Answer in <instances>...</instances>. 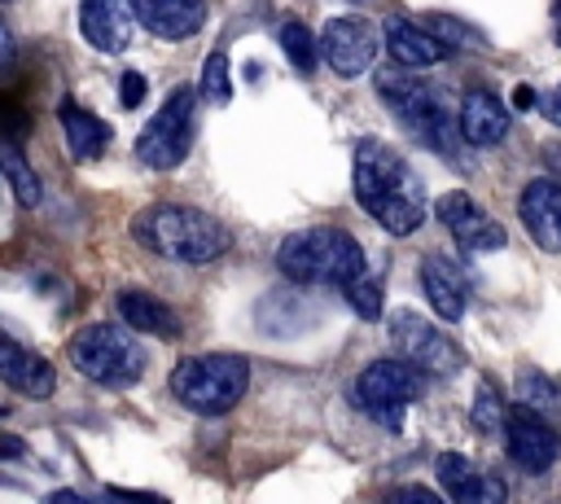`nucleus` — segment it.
I'll list each match as a JSON object with an SVG mask.
<instances>
[{"instance_id": "obj_4", "label": "nucleus", "mask_w": 561, "mask_h": 504, "mask_svg": "<svg viewBox=\"0 0 561 504\" xmlns=\"http://www.w3.org/2000/svg\"><path fill=\"white\" fill-rule=\"evenodd\" d=\"M377 92H381V101L399 114V123H403L421 145H430L434 153H447V158H451L456 145L465 140V136H460V118L451 114L443 88L421 83V79H412V75H381V79H377Z\"/></svg>"}, {"instance_id": "obj_7", "label": "nucleus", "mask_w": 561, "mask_h": 504, "mask_svg": "<svg viewBox=\"0 0 561 504\" xmlns=\"http://www.w3.org/2000/svg\"><path fill=\"white\" fill-rule=\"evenodd\" d=\"M421 394V368L403 355L394 359H373L368 368H359L355 386H351V399L355 408H364L377 425L386 429H399L403 425V408Z\"/></svg>"}, {"instance_id": "obj_10", "label": "nucleus", "mask_w": 561, "mask_h": 504, "mask_svg": "<svg viewBox=\"0 0 561 504\" xmlns=\"http://www.w3.org/2000/svg\"><path fill=\"white\" fill-rule=\"evenodd\" d=\"M320 53H324V61H329L333 75L359 79V75L373 70V61H377V26H373L368 18H359V13L333 18V22H324Z\"/></svg>"}, {"instance_id": "obj_32", "label": "nucleus", "mask_w": 561, "mask_h": 504, "mask_svg": "<svg viewBox=\"0 0 561 504\" xmlns=\"http://www.w3.org/2000/svg\"><path fill=\"white\" fill-rule=\"evenodd\" d=\"M539 105V96H535V88H526V83H517L513 88V110H535Z\"/></svg>"}, {"instance_id": "obj_6", "label": "nucleus", "mask_w": 561, "mask_h": 504, "mask_svg": "<svg viewBox=\"0 0 561 504\" xmlns=\"http://www.w3.org/2000/svg\"><path fill=\"white\" fill-rule=\"evenodd\" d=\"M70 364L96 381V386H110V390H123V386H136L140 373H145V346L136 337V329H123V324H88L70 337Z\"/></svg>"}, {"instance_id": "obj_2", "label": "nucleus", "mask_w": 561, "mask_h": 504, "mask_svg": "<svg viewBox=\"0 0 561 504\" xmlns=\"http://www.w3.org/2000/svg\"><path fill=\"white\" fill-rule=\"evenodd\" d=\"M131 237L171 263H210L228 250V228L197 206L158 202L131 219Z\"/></svg>"}, {"instance_id": "obj_21", "label": "nucleus", "mask_w": 561, "mask_h": 504, "mask_svg": "<svg viewBox=\"0 0 561 504\" xmlns=\"http://www.w3.org/2000/svg\"><path fill=\"white\" fill-rule=\"evenodd\" d=\"M57 118H61V131H66V149L79 162H92V158L105 153V145H110V123L105 118H96L79 101H61L57 105Z\"/></svg>"}, {"instance_id": "obj_9", "label": "nucleus", "mask_w": 561, "mask_h": 504, "mask_svg": "<svg viewBox=\"0 0 561 504\" xmlns=\"http://www.w3.org/2000/svg\"><path fill=\"white\" fill-rule=\"evenodd\" d=\"M390 342H394V351L403 355V359H412L421 373H434V377H443V373H456L460 368V351L443 337V329H434L421 311H412V307H399L394 316H390Z\"/></svg>"}, {"instance_id": "obj_20", "label": "nucleus", "mask_w": 561, "mask_h": 504, "mask_svg": "<svg viewBox=\"0 0 561 504\" xmlns=\"http://www.w3.org/2000/svg\"><path fill=\"white\" fill-rule=\"evenodd\" d=\"M114 302H118V316L127 329L149 333V337H180V316L162 298H153L145 289H123Z\"/></svg>"}, {"instance_id": "obj_25", "label": "nucleus", "mask_w": 561, "mask_h": 504, "mask_svg": "<svg viewBox=\"0 0 561 504\" xmlns=\"http://www.w3.org/2000/svg\"><path fill=\"white\" fill-rule=\"evenodd\" d=\"M276 39H280V53H285L298 70H311V66H316V35H311L298 18L280 22V26H276Z\"/></svg>"}, {"instance_id": "obj_35", "label": "nucleus", "mask_w": 561, "mask_h": 504, "mask_svg": "<svg viewBox=\"0 0 561 504\" xmlns=\"http://www.w3.org/2000/svg\"><path fill=\"white\" fill-rule=\"evenodd\" d=\"M4 456H22V443L13 434H4Z\"/></svg>"}, {"instance_id": "obj_15", "label": "nucleus", "mask_w": 561, "mask_h": 504, "mask_svg": "<svg viewBox=\"0 0 561 504\" xmlns=\"http://www.w3.org/2000/svg\"><path fill=\"white\" fill-rule=\"evenodd\" d=\"M517 215L539 250H548V254L561 250V184L557 180H548V175L530 180L517 197Z\"/></svg>"}, {"instance_id": "obj_12", "label": "nucleus", "mask_w": 561, "mask_h": 504, "mask_svg": "<svg viewBox=\"0 0 561 504\" xmlns=\"http://www.w3.org/2000/svg\"><path fill=\"white\" fill-rule=\"evenodd\" d=\"M438 219L456 237V245L469 250V254H491V250H504V241H508L504 228L469 193H460V188H451V193L438 197Z\"/></svg>"}, {"instance_id": "obj_27", "label": "nucleus", "mask_w": 561, "mask_h": 504, "mask_svg": "<svg viewBox=\"0 0 561 504\" xmlns=\"http://www.w3.org/2000/svg\"><path fill=\"white\" fill-rule=\"evenodd\" d=\"M504 421H508V408H504L500 390L491 381H478V390H473V425L482 434H495V429H504Z\"/></svg>"}, {"instance_id": "obj_19", "label": "nucleus", "mask_w": 561, "mask_h": 504, "mask_svg": "<svg viewBox=\"0 0 561 504\" xmlns=\"http://www.w3.org/2000/svg\"><path fill=\"white\" fill-rule=\"evenodd\" d=\"M140 26L158 39H188L206 22V0H136Z\"/></svg>"}, {"instance_id": "obj_36", "label": "nucleus", "mask_w": 561, "mask_h": 504, "mask_svg": "<svg viewBox=\"0 0 561 504\" xmlns=\"http://www.w3.org/2000/svg\"><path fill=\"white\" fill-rule=\"evenodd\" d=\"M548 118H552V123H561V92L548 101Z\"/></svg>"}, {"instance_id": "obj_26", "label": "nucleus", "mask_w": 561, "mask_h": 504, "mask_svg": "<svg viewBox=\"0 0 561 504\" xmlns=\"http://www.w3.org/2000/svg\"><path fill=\"white\" fill-rule=\"evenodd\" d=\"M202 101H210V105H228V101H232V79H228V57H224V48H215V53L202 61Z\"/></svg>"}, {"instance_id": "obj_3", "label": "nucleus", "mask_w": 561, "mask_h": 504, "mask_svg": "<svg viewBox=\"0 0 561 504\" xmlns=\"http://www.w3.org/2000/svg\"><path fill=\"white\" fill-rule=\"evenodd\" d=\"M276 272L298 285H351L364 276V250L342 228H302L276 245Z\"/></svg>"}, {"instance_id": "obj_23", "label": "nucleus", "mask_w": 561, "mask_h": 504, "mask_svg": "<svg viewBox=\"0 0 561 504\" xmlns=\"http://www.w3.org/2000/svg\"><path fill=\"white\" fill-rule=\"evenodd\" d=\"M0 162H4V180H9V193H13V202H18V206H39V202H44V184H39L35 167L26 162V153H22V145H18L13 136L4 140V153H0Z\"/></svg>"}, {"instance_id": "obj_18", "label": "nucleus", "mask_w": 561, "mask_h": 504, "mask_svg": "<svg viewBox=\"0 0 561 504\" xmlns=\"http://www.w3.org/2000/svg\"><path fill=\"white\" fill-rule=\"evenodd\" d=\"M0 368H4V386L26 394V399H48L57 390V373L44 355L35 351H22L13 337L0 342Z\"/></svg>"}, {"instance_id": "obj_29", "label": "nucleus", "mask_w": 561, "mask_h": 504, "mask_svg": "<svg viewBox=\"0 0 561 504\" xmlns=\"http://www.w3.org/2000/svg\"><path fill=\"white\" fill-rule=\"evenodd\" d=\"M430 31H434L443 44H482L473 31H465V22H456V18H447V13H434V18H430Z\"/></svg>"}, {"instance_id": "obj_13", "label": "nucleus", "mask_w": 561, "mask_h": 504, "mask_svg": "<svg viewBox=\"0 0 561 504\" xmlns=\"http://www.w3.org/2000/svg\"><path fill=\"white\" fill-rule=\"evenodd\" d=\"M136 26H140L136 0H83L79 9V31L96 53H123Z\"/></svg>"}, {"instance_id": "obj_37", "label": "nucleus", "mask_w": 561, "mask_h": 504, "mask_svg": "<svg viewBox=\"0 0 561 504\" xmlns=\"http://www.w3.org/2000/svg\"><path fill=\"white\" fill-rule=\"evenodd\" d=\"M552 39L561 44V0H557V31H552Z\"/></svg>"}, {"instance_id": "obj_16", "label": "nucleus", "mask_w": 561, "mask_h": 504, "mask_svg": "<svg viewBox=\"0 0 561 504\" xmlns=\"http://www.w3.org/2000/svg\"><path fill=\"white\" fill-rule=\"evenodd\" d=\"M460 136L473 149L500 145L508 136V105L495 92H486V88L465 92V101H460Z\"/></svg>"}, {"instance_id": "obj_14", "label": "nucleus", "mask_w": 561, "mask_h": 504, "mask_svg": "<svg viewBox=\"0 0 561 504\" xmlns=\"http://www.w3.org/2000/svg\"><path fill=\"white\" fill-rule=\"evenodd\" d=\"M381 39H386V53H390V61L399 70H430V66H438L447 57V44L430 26H421V22L403 18V13H390L381 22Z\"/></svg>"}, {"instance_id": "obj_22", "label": "nucleus", "mask_w": 561, "mask_h": 504, "mask_svg": "<svg viewBox=\"0 0 561 504\" xmlns=\"http://www.w3.org/2000/svg\"><path fill=\"white\" fill-rule=\"evenodd\" d=\"M421 289H425V302L434 307L438 320H460L465 316V285L456 280V272L443 259L421 263Z\"/></svg>"}, {"instance_id": "obj_34", "label": "nucleus", "mask_w": 561, "mask_h": 504, "mask_svg": "<svg viewBox=\"0 0 561 504\" xmlns=\"http://www.w3.org/2000/svg\"><path fill=\"white\" fill-rule=\"evenodd\" d=\"M44 504H83V500H79L75 491H53V495H48Z\"/></svg>"}, {"instance_id": "obj_33", "label": "nucleus", "mask_w": 561, "mask_h": 504, "mask_svg": "<svg viewBox=\"0 0 561 504\" xmlns=\"http://www.w3.org/2000/svg\"><path fill=\"white\" fill-rule=\"evenodd\" d=\"M114 495H118L123 504H167L162 495H140V491H123V486H114Z\"/></svg>"}, {"instance_id": "obj_1", "label": "nucleus", "mask_w": 561, "mask_h": 504, "mask_svg": "<svg viewBox=\"0 0 561 504\" xmlns=\"http://www.w3.org/2000/svg\"><path fill=\"white\" fill-rule=\"evenodd\" d=\"M355 197L390 237H408L425 224L421 175L386 140H359L355 145Z\"/></svg>"}, {"instance_id": "obj_28", "label": "nucleus", "mask_w": 561, "mask_h": 504, "mask_svg": "<svg viewBox=\"0 0 561 504\" xmlns=\"http://www.w3.org/2000/svg\"><path fill=\"white\" fill-rule=\"evenodd\" d=\"M342 294H346V302L355 307V316H359V320H381V289H377L368 276H359V280L342 285Z\"/></svg>"}, {"instance_id": "obj_31", "label": "nucleus", "mask_w": 561, "mask_h": 504, "mask_svg": "<svg viewBox=\"0 0 561 504\" xmlns=\"http://www.w3.org/2000/svg\"><path fill=\"white\" fill-rule=\"evenodd\" d=\"M386 504H443V500L430 486H399V491L386 495Z\"/></svg>"}, {"instance_id": "obj_24", "label": "nucleus", "mask_w": 561, "mask_h": 504, "mask_svg": "<svg viewBox=\"0 0 561 504\" xmlns=\"http://www.w3.org/2000/svg\"><path fill=\"white\" fill-rule=\"evenodd\" d=\"M517 399L526 408H539L543 416H561V386L552 377H543L539 368H522L517 373Z\"/></svg>"}, {"instance_id": "obj_17", "label": "nucleus", "mask_w": 561, "mask_h": 504, "mask_svg": "<svg viewBox=\"0 0 561 504\" xmlns=\"http://www.w3.org/2000/svg\"><path fill=\"white\" fill-rule=\"evenodd\" d=\"M438 482L451 495V504H504V482L495 473H478L469 456H438Z\"/></svg>"}, {"instance_id": "obj_30", "label": "nucleus", "mask_w": 561, "mask_h": 504, "mask_svg": "<svg viewBox=\"0 0 561 504\" xmlns=\"http://www.w3.org/2000/svg\"><path fill=\"white\" fill-rule=\"evenodd\" d=\"M118 101H123L127 110H136V105L145 101V75H136V70H127V75L118 79Z\"/></svg>"}, {"instance_id": "obj_8", "label": "nucleus", "mask_w": 561, "mask_h": 504, "mask_svg": "<svg viewBox=\"0 0 561 504\" xmlns=\"http://www.w3.org/2000/svg\"><path fill=\"white\" fill-rule=\"evenodd\" d=\"M193 105H197L193 88H171L167 92V101L153 110V118L136 136V162L140 167L171 171V167L184 162V153L193 145Z\"/></svg>"}, {"instance_id": "obj_5", "label": "nucleus", "mask_w": 561, "mask_h": 504, "mask_svg": "<svg viewBox=\"0 0 561 504\" xmlns=\"http://www.w3.org/2000/svg\"><path fill=\"white\" fill-rule=\"evenodd\" d=\"M245 386H250V364L228 351L188 355L171 368V394L197 416H219V412L237 408Z\"/></svg>"}, {"instance_id": "obj_11", "label": "nucleus", "mask_w": 561, "mask_h": 504, "mask_svg": "<svg viewBox=\"0 0 561 504\" xmlns=\"http://www.w3.org/2000/svg\"><path fill=\"white\" fill-rule=\"evenodd\" d=\"M504 438H508L513 460H517L526 473H543V469H552V460L561 456V434H557V425H552L539 408H526V403L508 408Z\"/></svg>"}]
</instances>
